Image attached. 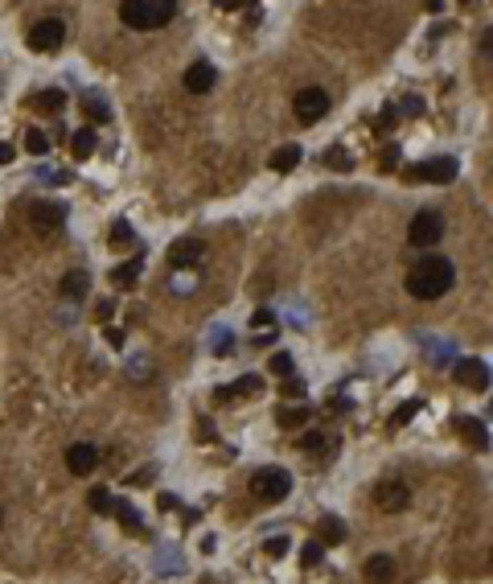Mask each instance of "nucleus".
I'll return each mask as SVG.
<instances>
[{"label": "nucleus", "mask_w": 493, "mask_h": 584, "mask_svg": "<svg viewBox=\"0 0 493 584\" xmlns=\"http://www.w3.org/2000/svg\"><path fill=\"white\" fill-rule=\"evenodd\" d=\"M453 284H457V268H453V259H444V255H424V259H416L411 272H407V292H411L416 301H436V296H444Z\"/></svg>", "instance_id": "1"}, {"label": "nucleus", "mask_w": 493, "mask_h": 584, "mask_svg": "<svg viewBox=\"0 0 493 584\" xmlns=\"http://www.w3.org/2000/svg\"><path fill=\"white\" fill-rule=\"evenodd\" d=\"M119 16L128 29H160L177 16V0H119Z\"/></svg>", "instance_id": "2"}, {"label": "nucleus", "mask_w": 493, "mask_h": 584, "mask_svg": "<svg viewBox=\"0 0 493 584\" xmlns=\"http://www.w3.org/2000/svg\"><path fill=\"white\" fill-rule=\"evenodd\" d=\"M251 490H255V498H259V502H284V498L292 494V474H288V469H280V465L255 469Z\"/></svg>", "instance_id": "3"}, {"label": "nucleus", "mask_w": 493, "mask_h": 584, "mask_svg": "<svg viewBox=\"0 0 493 584\" xmlns=\"http://www.w3.org/2000/svg\"><path fill=\"white\" fill-rule=\"evenodd\" d=\"M440 235H444V218H440L436 210H420V214L411 218V226H407L411 247H436Z\"/></svg>", "instance_id": "4"}, {"label": "nucleus", "mask_w": 493, "mask_h": 584, "mask_svg": "<svg viewBox=\"0 0 493 584\" xmlns=\"http://www.w3.org/2000/svg\"><path fill=\"white\" fill-rule=\"evenodd\" d=\"M292 111H296V119H300V124H317V119L329 111V95H325L321 86H304V91H296Z\"/></svg>", "instance_id": "5"}, {"label": "nucleus", "mask_w": 493, "mask_h": 584, "mask_svg": "<svg viewBox=\"0 0 493 584\" xmlns=\"http://www.w3.org/2000/svg\"><path fill=\"white\" fill-rule=\"evenodd\" d=\"M457 173H461L457 156H432V161H420L416 169H407V177H411V181H436V185L453 181Z\"/></svg>", "instance_id": "6"}, {"label": "nucleus", "mask_w": 493, "mask_h": 584, "mask_svg": "<svg viewBox=\"0 0 493 584\" xmlns=\"http://www.w3.org/2000/svg\"><path fill=\"white\" fill-rule=\"evenodd\" d=\"M62 41H66V25H62L58 16H45V21H37V25L29 29V45H33L37 54H53Z\"/></svg>", "instance_id": "7"}, {"label": "nucleus", "mask_w": 493, "mask_h": 584, "mask_svg": "<svg viewBox=\"0 0 493 584\" xmlns=\"http://www.w3.org/2000/svg\"><path fill=\"white\" fill-rule=\"evenodd\" d=\"M29 222H33L37 235H53V231H62V222H66V206H62V202H33V206H29Z\"/></svg>", "instance_id": "8"}, {"label": "nucleus", "mask_w": 493, "mask_h": 584, "mask_svg": "<svg viewBox=\"0 0 493 584\" xmlns=\"http://www.w3.org/2000/svg\"><path fill=\"white\" fill-rule=\"evenodd\" d=\"M374 502H378V511H387V515H399V511H407V502H411V490H407L403 482H383V486L374 490Z\"/></svg>", "instance_id": "9"}, {"label": "nucleus", "mask_w": 493, "mask_h": 584, "mask_svg": "<svg viewBox=\"0 0 493 584\" xmlns=\"http://www.w3.org/2000/svg\"><path fill=\"white\" fill-rule=\"evenodd\" d=\"M457 383H465L473 391H485L490 387V366L481 358H457Z\"/></svg>", "instance_id": "10"}, {"label": "nucleus", "mask_w": 493, "mask_h": 584, "mask_svg": "<svg viewBox=\"0 0 493 584\" xmlns=\"http://www.w3.org/2000/svg\"><path fill=\"white\" fill-rule=\"evenodd\" d=\"M202 255H206V243H202V239H177V243L169 247V264H173V268H193Z\"/></svg>", "instance_id": "11"}, {"label": "nucleus", "mask_w": 493, "mask_h": 584, "mask_svg": "<svg viewBox=\"0 0 493 584\" xmlns=\"http://www.w3.org/2000/svg\"><path fill=\"white\" fill-rule=\"evenodd\" d=\"M66 465H70V474L86 478V474H95V465H99V449H95V445H70V449H66Z\"/></svg>", "instance_id": "12"}, {"label": "nucleus", "mask_w": 493, "mask_h": 584, "mask_svg": "<svg viewBox=\"0 0 493 584\" xmlns=\"http://www.w3.org/2000/svg\"><path fill=\"white\" fill-rule=\"evenodd\" d=\"M214 66L210 62H193L189 70H185V91L189 95H206V91H214Z\"/></svg>", "instance_id": "13"}, {"label": "nucleus", "mask_w": 493, "mask_h": 584, "mask_svg": "<svg viewBox=\"0 0 493 584\" xmlns=\"http://www.w3.org/2000/svg\"><path fill=\"white\" fill-rule=\"evenodd\" d=\"M366 581L391 584L395 581V560H391V556H370V560H366Z\"/></svg>", "instance_id": "14"}, {"label": "nucleus", "mask_w": 493, "mask_h": 584, "mask_svg": "<svg viewBox=\"0 0 493 584\" xmlns=\"http://www.w3.org/2000/svg\"><path fill=\"white\" fill-rule=\"evenodd\" d=\"M86 288H91V276H86V272H66L62 284H58V292H62L66 301H82Z\"/></svg>", "instance_id": "15"}, {"label": "nucleus", "mask_w": 493, "mask_h": 584, "mask_svg": "<svg viewBox=\"0 0 493 584\" xmlns=\"http://www.w3.org/2000/svg\"><path fill=\"white\" fill-rule=\"evenodd\" d=\"M82 111H86V119H95V124H107V119H111V103H107L99 91H86V95H82Z\"/></svg>", "instance_id": "16"}, {"label": "nucleus", "mask_w": 493, "mask_h": 584, "mask_svg": "<svg viewBox=\"0 0 493 584\" xmlns=\"http://www.w3.org/2000/svg\"><path fill=\"white\" fill-rule=\"evenodd\" d=\"M300 156H304V152H300L296 144H284V148H276V152L267 156V165H272L276 173H292V169L300 165Z\"/></svg>", "instance_id": "17"}, {"label": "nucleus", "mask_w": 493, "mask_h": 584, "mask_svg": "<svg viewBox=\"0 0 493 584\" xmlns=\"http://www.w3.org/2000/svg\"><path fill=\"white\" fill-rule=\"evenodd\" d=\"M95 144H99L95 128H82V132H74V136H70V152H74L78 161H86V156L95 152Z\"/></svg>", "instance_id": "18"}, {"label": "nucleus", "mask_w": 493, "mask_h": 584, "mask_svg": "<svg viewBox=\"0 0 493 584\" xmlns=\"http://www.w3.org/2000/svg\"><path fill=\"white\" fill-rule=\"evenodd\" d=\"M461 432H465V441H469V445H477V449H490V432H485V424H481V420L465 416V420H461Z\"/></svg>", "instance_id": "19"}, {"label": "nucleus", "mask_w": 493, "mask_h": 584, "mask_svg": "<svg viewBox=\"0 0 493 584\" xmlns=\"http://www.w3.org/2000/svg\"><path fill=\"white\" fill-rule=\"evenodd\" d=\"M111 515H119V519H123V527H128L132 535H144V527H140V515H136V506H132V502L115 498V502H111Z\"/></svg>", "instance_id": "20"}, {"label": "nucleus", "mask_w": 493, "mask_h": 584, "mask_svg": "<svg viewBox=\"0 0 493 584\" xmlns=\"http://www.w3.org/2000/svg\"><path fill=\"white\" fill-rule=\"evenodd\" d=\"M276 424H280V428H300V424H309V408H304V404L280 408V412H276Z\"/></svg>", "instance_id": "21"}, {"label": "nucleus", "mask_w": 493, "mask_h": 584, "mask_svg": "<svg viewBox=\"0 0 493 584\" xmlns=\"http://www.w3.org/2000/svg\"><path fill=\"white\" fill-rule=\"evenodd\" d=\"M317 531H321V539H317L321 548H329V544H341V539H346V527H341L337 519H321V527H317Z\"/></svg>", "instance_id": "22"}, {"label": "nucleus", "mask_w": 493, "mask_h": 584, "mask_svg": "<svg viewBox=\"0 0 493 584\" xmlns=\"http://www.w3.org/2000/svg\"><path fill=\"white\" fill-rule=\"evenodd\" d=\"M25 152L45 156V152H49V136H45L41 128H29V132H25Z\"/></svg>", "instance_id": "23"}, {"label": "nucleus", "mask_w": 493, "mask_h": 584, "mask_svg": "<svg viewBox=\"0 0 493 584\" xmlns=\"http://www.w3.org/2000/svg\"><path fill=\"white\" fill-rule=\"evenodd\" d=\"M325 165H329V169H337V173H341V169L350 173V169H354V156H350V148H341V144H333V148L325 152Z\"/></svg>", "instance_id": "24"}, {"label": "nucleus", "mask_w": 493, "mask_h": 584, "mask_svg": "<svg viewBox=\"0 0 493 584\" xmlns=\"http://www.w3.org/2000/svg\"><path fill=\"white\" fill-rule=\"evenodd\" d=\"M140 268H144V259H128V264H119V268L111 272V284H136Z\"/></svg>", "instance_id": "25"}, {"label": "nucleus", "mask_w": 493, "mask_h": 584, "mask_svg": "<svg viewBox=\"0 0 493 584\" xmlns=\"http://www.w3.org/2000/svg\"><path fill=\"white\" fill-rule=\"evenodd\" d=\"M107 243H111L115 251H119V247H132V243H136V231H132L128 222H115V226H111V235H107Z\"/></svg>", "instance_id": "26"}, {"label": "nucleus", "mask_w": 493, "mask_h": 584, "mask_svg": "<svg viewBox=\"0 0 493 584\" xmlns=\"http://www.w3.org/2000/svg\"><path fill=\"white\" fill-rule=\"evenodd\" d=\"M267 366H272V375H280V379H288V375L296 371V366H292V354H288V350H276V354L267 358Z\"/></svg>", "instance_id": "27"}, {"label": "nucleus", "mask_w": 493, "mask_h": 584, "mask_svg": "<svg viewBox=\"0 0 493 584\" xmlns=\"http://www.w3.org/2000/svg\"><path fill=\"white\" fill-rule=\"evenodd\" d=\"M300 449H304V453H333V449H337V441H325L321 432H313V436H304V441H300Z\"/></svg>", "instance_id": "28"}, {"label": "nucleus", "mask_w": 493, "mask_h": 584, "mask_svg": "<svg viewBox=\"0 0 493 584\" xmlns=\"http://www.w3.org/2000/svg\"><path fill=\"white\" fill-rule=\"evenodd\" d=\"M321 560H325V548H321L317 539H309V544H304V552H300V564H304V568H317Z\"/></svg>", "instance_id": "29"}, {"label": "nucleus", "mask_w": 493, "mask_h": 584, "mask_svg": "<svg viewBox=\"0 0 493 584\" xmlns=\"http://www.w3.org/2000/svg\"><path fill=\"white\" fill-rule=\"evenodd\" d=\"M62 103H66L62 91H41V95H37V107H41V111H62Z\"/></svg>", "instance_id": "30"}, {"label": "nucleus", "mask_w": 493, "mask_h": 584, "mask_svg": "<svg viewBox=\"0 0 493 584\" xmlns=\"http://www.w3.org/2000/svg\"><path fill=\"white\" fill-rule=\"evenodd\" d=\"M86 502H91V511H95V515H111V502H115V498H111L107 490H91V498H86Z\"/></svg>", "instance_id": "31"}, {"label": "nucleus", "mask_w": 493, "mask_h": 584, "mask_svg": "<svg viewBox=\"0 0 493 584\" xmlns=\"http://www.w3.org/2000/svg\"><path fill=\"white\" fill-rule=\"evenodd\" d=\"M399 161H403V152H399V144H387V148H383V156H378V165H383L387 173H395V169H399Z\"/></svg>", "instance_id": "32"}, {"label": "nucleus", "mask_w": 493, "mask_h": 584, "mask_svg": "<svg viewBox=\"0 0 493 584\" xmlns=\"http://www.w3.org/2000/svg\"><path fill=\"white\" fill-rule=\"evenodd\" d=\"M230 395H259V375H243V379L230 387Z\"/></svg>", "instance_id": "33"}, {"label": "nucleus", "mask_w": 493, "mask_h": 584, "mask_svg": "<svg viewBox=\"0 0 493 584\" xmlns=\"http://www.w3.org/2000/svg\"><path fill=\"white\" fill-rule=\"evenodd\" d=\"M416 412H420V399H411V404H403V408H399V412L391 416V428H403V424H407V420H411Z\"/></svg>", "instance_id": "34"}, {"label": "nucleus", "mask_w": 493, "mask_h": 584, "mask_svg": "<svg viewBox=\"0 0 493 584\" xmlns=\"http://www.w3.org/2000/svg\"><path fill=\"white\" fill-rule=\"evenodd\" d=\"M263 552H267V556H276V560H280V556H284V552H288V535H272V539H267V544H263Z\"/></svg>", "instance_id": "35"}, {"label": "nucleus", "mask_w": 493, "mask_h": 584, "mask_svg": "<svg viewBox=\"0 0 493 584\" xmlns=\"http://www.w3.org/2000/svg\"><path fill=\"white\" fill-rule=\"evenodd\" d=\"M251 325H255V329H272V325H276V313H272V309H259V313L251 317Z\"/></svg>", "instance_id": "36"}, {"label": "nucleus", "mask_w": 493, "mask_h": 584, "mask_svg": "<svg viewBox=\"0 0 493 584\" xmlns=\"http://www.w3.org/2000/svg\"><path fill=\"white\" fill-rule=\"evenodd\" d=\"M403 115H424V99L420 95H407L403 99Z\"/></svg>", "instance_id": "37"}, {"label": "nucleus", "mask_w": 493, "mask_h": 584, "mask_svg": "<svg viewBox=\"0 0 493 584\" xmlns=\"http://www.w3.org/2000/svg\"><path fill=\"white\" fill-rule=\"evenodd\" d=\"M391 124H395V107H383V115L374 119V132H391Z\"/></svg>", "instance_id": "38"}, {"label": "nucleus", "mask_w": 493, "mask_h": 584, "mask_svg": "<svg viewBox=\"0 0 493 584\" xmlns=\"http://www.w3.org/2000/svg\"><path fill=\"white\" fill-rule=\"evenodd\" d=\"M284 395H292V399H300V395H304V383L288 375V387H284Z\"/></svg>", "instance_id": "39"}, {"label": "nucleus", "mask_w": 493, "mask_h": 584, "mask_svg": "<svg viewBox=\"0 0 493 584\" xmlns=\"http://www.w3.org/2000/svg\"><path fill=\"white\" fill-rule=\"evenodd\" d=\"M107 342L111 346H123V329H107Z\"/></svg>", "instance_id": "40"}, {"label": "nucleus", "mask_w": 493, "mask_h": 584, "mask_svg": "<svg viewBox=\"0 0 493 584\" xmlns=\"http://www.w3.org/2000/svg\"><path fill=\"white\" fill-rule=\"evenodd\" d=\"M12 161V144H0V165H8Z\"/></svg>", "instance_id": "41"}, {"label": "nucleus", "mask_w": 493, "mask_h": 584, "mask_svg": "<svg viewBox=\"0 0 493 584\" xmlns=\"http://www.w3.org/2000/svg\"><path fill=\"white\" fill-rule=\"evenodd\" d=\"M440 4H444V0H424V8H428V12H440Z\"/></svg>", "instance_id": "42"}]
</instances>
